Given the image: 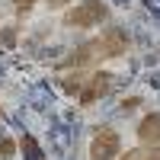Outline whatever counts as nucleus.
<instances>
[{"mask_svg": "<svg viewBox=\"0 0 160 160\" xmlns=\"http://www.w3.org/2000/svg\"><path fill=\"white\" fill-rule=\"evenodd\" d=\"M45 3H48L51 10H58V7H68V3H71V0H45Z\"/></svg>", "mask_w": 160, "mask_h": 160, "instance_id": "4468645a", "label": "nucleus"}, {"mask_svg": "<svg viewBox=\"0 0 160 160\" xmlns=\"http://www.w3.org/2000/svg\"><path fill=\"white\" fill-rule=\"evenodd\" d=\"M0 118H3V109H0Z\"/></svg>", "mask_w": 160, "mask_h": 160, "instance_id": "2eb2a0df", "label": "nucleus"}, {"mask_svg": "<svg viewBox=\"0 0 160 160\" xmlns=\"http://www.w3.org/2000/svg\"><path fill=\"white\" fill-rule=\"evenodd\" d=\"M138 141L141 144H160V112H151L138 122Z\"/></svg>", "mask_w": 160, "mask_h": 160, "instance_id": "39448f33", "label": "nucleus"}, {"mask_svg": "<svg viewBox=\"0 0 160 160\" xmlns=\"http://www.w3.org/2000/svg\"><path fill=\"white\" fill-rule=\"evenodd\" d=\"M144 154H148V151H128L122 160H144Z\"/></svg>", "mask_w": 160, "mask_h": 160, "instance_id": "f8f14e48", "label": "nucleus"}, {"mask_svg": "<svg viewBox=\"0 0 160 160\" xmlns=\"http://www.w3.org/2000/svg\"><path fill=\"white\" fill-rule=\"evenodd\" d=\"M80 83H87V74H83V71L64 77V80H61V90H64V93H80Z\"/></svg>", "mask_w": 160, "mask_h": 160, "instance_id": "0eeeda50", "label": "nucleus"}, {"mask_svg": "<svg viewBox=\"0 0 160 160\" xmlns=\"http://www.w3.org/2000/svg\"><path fill=\"white\" fill-rule=\"evenodd\" d=\"M0 38H3V42H7V45H13V42H16V29H13V26H10V29H7L3 35H0Z\"/></svg>", "mask_w": 160, "mask_h": 160, "instance_id": "9b49d317", "label": "nucleus"}, {"mask_svg": "<svg viewBox=\"0 0 160 160\" xmlns=\"http://www.w3.org/2000/svg\"><path fill=\"white\" fill-rule=\"evenodd\" d=\"M13 7H16V13L22 16V13H29V10L35 7V0H13Z\"/></svg>", "mask_w": 160, "mask_h": 160, "instance_id": "1a4fd4ad", "label": "nucleus"}, {"mask_svg": "<svg viewBox=\"0 0 160 160\" xmlns=\"http://www.w3.org/2000/svg\"><path fill=\"white\" fill-rule=\"evenodd\" d=\"M144 160H160V144H154V151L144 154Z\"/></svg>", "mask_w": 160, "mask_h": 160, "instance_id": "ddd939ff", "label": "nucleus"}, {"mask_svg": "<svg viewBox=\"0 0 160 160\" xmlns=\"http://www.w3.org/2000/svg\"><path fill=\"white\" fill-rule=\"evenodd\" d=\"M135 106H141V99L138 96H128V99H122V109L128 112V109H135Z\"/></svg>", "mask_w": 160, "mask_h": 160, "instance_id": "9d476101", "label": "nucleus"}, {"mask_svg": "<svg viewBox=\"0 0 160 160\" xmlns=\"http://www.w3.org/2000/svg\"><path fill=\"white\" fill-rule=\"evenodd\" d=\"M13 151H16V141H13V138H0V160H10L13 157Z\"/></svg>", "mask_w": 160, "mask_h": 160, "instance_id": "6e6552de", "label": "nucleus"}, {"mask_svg": "<svg viewBox=\"0 0 160 160\" xmlns=\"http://www.w3.org/2000/svg\"><path fill=\"white\" fill-rule=\"evenodd\" d=\"M96 45H99V55L102 58H122L128 51V35L122 29H106L102 35H96Z\"/></svg>", "mask_w": 160, "mask_h": 160, "instance_id": "20e7f679", "label": "nucleus"}, {"mask_svg": "<svg viewBox=\"0 0 160 160\" xmlns=\"http://www.w3.org/2000/svg\"><path fill=\"white\" fill-rule=\"evenodd\" d=\"M19 148H22L26 160H45V157H42V148H38V141H35L32 135H22V138H19Z\"/></svg>", "mask_w": 160, "mask_h": 160, "instance_id": "423d86ee", "label": "nucleus"}, {"mask_svg": "<svg viewBox=\"0 0 160 160\" xmlns=\"http://www.w3.org/2000/svg\"><path fill=\"white\" fill-rule=\"evenodd\" d=\"M109 90H112V77L106 74V71H96V74H90V77H87V83H83V87H80L77 99L83 102V106H90V102H99Z\"/></svg>", "mask_w": 160, "mask_h": 160, "instance_id": "7ed1b4c3", "label": "nucleus"}, {"mask_svg": "<svg viewBox=\"0 0 160 160\" xmlns=\"http://www.w3.org/2000/svg\"><path fill=\"white\" fill-rule=\"evenodd\" d=\"M118 151H122V138H118V131L102 125L93 131V141H90V160H115Z\"/></svg>", "mask_w": 160, "mask_h": 160, "instance_id": "f03ea898", "label": "nucleus"}, {"mask_svg": "<svg viewBox=\"0 0 160 160\" xmlns=\"http://www.w3.org/2000/svg\"><path fill=\"white\" fill-rule=\"evenodd\" d=\"M106 19H109V7L102 0H83L77 7H68L64 13V26L71 29H93V26H102Z\"/></svg>", "mask_w": 160, "mask_h": 160, "instance_id": "f257e3e1", "label": "nucleus"}]
</instances>
